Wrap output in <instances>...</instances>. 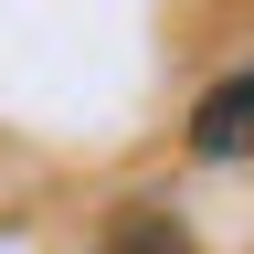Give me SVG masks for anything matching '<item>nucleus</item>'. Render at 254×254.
I'll return each mask as SVG.
<instances>
[{
    "instance_id": "nucleus-1",
    "label": "nucleus",
    "mask_w": 254,
    "mask_h": 254,
    "mask_svg": "<svg viewBox=\"0 0 254 254\" xmlns=\"http://www.w3.org/2000/svg\"><path fill=\"white\" fill-rule=\"evenodd\" d=\"M190 148H201V159H254V64L222 74L201 106H190Z\"/></svg>"
},
{
    "instance_id": "nucleus-2",
    "label": "nucleus",
    "mask_w": 254,
    "mask_h": 254,
    "mask_svg": "<svg viewBox=\"0 0 254 254\" xmlns=\"http://www.w3.org/2000/svg\"><path fill=\"white\" fill-rule=\"evenodd\" d=\"M106 254H190V233H180L159 201H127V212H117V233H106Z\"/></svg>"
}]
</instances>
